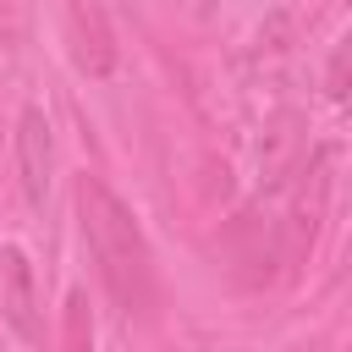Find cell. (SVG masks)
<instances>
[{"label": "cell", "instance_id": "6da1fadb", "mask_svg": "<svg viewBox=\"0 0 352 352\" xmlns=\"http://www.w3.org/2000/svg\"><path fill=\"white\" fill-rule=\"evenodd\" d=\"M77 214H82V236H88V253H94V264L104 275L110 302L126 319L148 314V302H154V258H148V242H143L132 209L99 176H82L77 182Z\"/></svg>", "mask_w": 352, "mask_h": 352}, {"label": "cell", "instance_id": "7a4b0ae2", "mask_svg": "<svg viewBox=\"0 0 352 352\" xmlns=\"http://www.w3.org/2000/svg\"><path fill=\"white\" fill-rule=\"evenodd\" d=\"M50 170H55V143H50V121L38 104L22 110L16 121V176H22V198L38 209L50 192Z\"/></svg>", "mask_w": 352, "mask_h": 352}, {"label": "cell", "instance_id": "3957f363", "mask_svg": "<svg viewBox=\"0 0 352 352\" xmlns=\"http://www.w3.org/2000/svg\"><path fill=\"white\" fill-rule=\"evenodd\" d=\"M0 275H6V297H0V308H6L11 330H16L22 341H38V302H33V270H28L22 248H6V253H0Z\"/></svg>", "mask_w": 352, "mask_h": 352}, {"label": "cell", "instance_id": "277c9868", "mask_svg": "<svg viewBox=\"0 0 352 352\" xmlns=\"http://www.w3.org/2000/svg\"><path fill=\"white\" fill-rule=\"evenodd\" d=\"M66 352H94V330H88V297L72 292L66 297Z\"/></svg>", "mask_w": 352, "mask_h": 352}]
</instances>
